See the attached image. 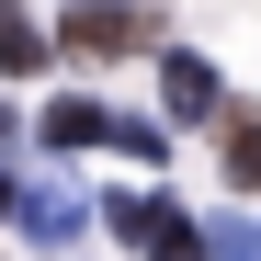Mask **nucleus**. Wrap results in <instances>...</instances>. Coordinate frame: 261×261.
Here are the masks:
<instances>
[{"instance_id": "nucleus-1", "label": "nucleus", "mask_w": 261, "mask_h": 261, "mask_svg": "<svg viewBox=\"0 0 261 261\" xmlns=\"http://www.w3.org/2000/svg\"><path fill=\"white\" fill-rule=\"evenodd\" d=\"M68 46L80 57H148L159 46V0H68Z\"/></svg>"}, {"instance_id": "nucleus-2", "label": "nucleus", "mask_w": 261, "mask_h": 261, "mask_svg": "<svg viewBox=\"0 0 261 261\" xmlns=\"http://www.w3.org/2000/svg\"><path fill=\"white\" fill-rule=\"evenodd\" d=\"M114 239H137V250H193V216L170 204V193H114Z\"/></svg>"}, {"instance_id": "nucleus-3", "label": "nucleus", "mask_w": 261, "mask_h": 261, "mask_svg": "<svg viewBox=\"0 0 261 261\" xmlns=\"http://www.w3.org/2000/svg\"><path fill=\"white\" fill-rule=\"evenodd\" d=\"M12 216H23V239H46V250L91 227V204H80V182H34V193L12 182Z\"/></svg>"}, {"instance_id": "nucleus-4", "label": "nucleus", "mask_w": 261, "mask_h": 261, "mask_svg": "<svg viewBox=\"0 0 261 261\" xmlns=\"http://www.w3.org/2000/svg\"><path fill=\"white\" fill-rule=\"evenodd\" d=\"M159 102H170V125H204L227 91H216V68H204V57H182V46H170V57H159Z\"/></svg>"}, {"instance_id": "nucleus-5", "label": "nucleus", "mask_w": 261, "mask_h": 261, "mask_svg": "<svg viewBox=\"0 0 261 261\" xmlns=\"http://www.w3.org/2000/svg\"><path fill=\"white\" fill-rule=\"evenodd\" d=\"M216 148H227V193H261V114L216 102Z\"/></svg>"}, {"instance_id": "nucleus-6", "label": "nucleus", "mask_w": 261, "mask_h": 261, "mask_svg": "<svg viewBox=\"0 0 261 261\" xmlns=\"http://www.w3.org/2000/svg\"><path fill=\"white\" fill-rule=\"evenodd\" d=\"M102 125H114V114H102V102H80V91L46 102V137H57V148H102Z\"/></svg>"}, {"instance_id": "nucleus-7", "label": "nucleus", "mask_w": 261, "mask_h": 261, "mask_svg": "<svg viewBox=\"0 0 261 261\" xmlns=\"http://www.w3.org/2000/svg\"><path fill=\"white\" fill-rule=\"evenodd\" d=\"M0 68H12V80H23V68H46V34L23 23V0H0Z\"/></svg>"}, {"instance_id": "nucleus-8", "label": "nucleus", "mask_w": 261, "mask_h": 261, "mask_svg": "<svg viewBox=\"0 0 261 261\" xmlns=\"http://www.w3.org/2000/svg\"><path fill=\"white\" fill-rule=\"evenodd\" d=\"M12 137H23V102H0V159H12Z\"/></svg>"}, {"instance_id": "nucleus-9", "label": "nucleus", "mask_w": 261, "mask_h": 261, "mask_svg": "<svg viewBox=\"0 0 261 261\" xmlns=\"http://www.w3.org/2000/svg\"><path fill=\"white\" fill-rule=\"evenodd\" d=\"M0 216H12V170H0Z\"/></svg>"}]
</instances>
